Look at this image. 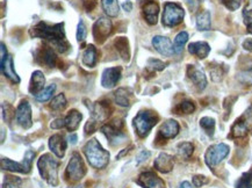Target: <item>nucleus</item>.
<instances>
[{
	"label": "nucleus",
	"instance_id": "nucleus-14",
	"mask_svg": "<svg viewBox=\"0 0 252 188\" xmlns=\"http://www.w3.org/2000/svg\"><path fill=\"white\" fill-rule=\"evenodd\" d=\"M17 122L20 124L24 129H29L33 126V120H31V107L27 100H22L17 108Z\"/></svg>",
	"mask_w": 252,
	"mask_h": 188
},
{
	"label": "nucleus",
	"instance_id": "nucleus-19",
	"mask_svg": "<svg viewBox=\"0 0 252 188\" xmlns=\"http://www.w3.org/2000/svg\"><path fill=\"white\" fill-rule=\"evenodd\" d=\"M187 76L200 91L205 90L206 86H207V79H206V76H205V73H203L202 70L197 69L196 66H194V65H188Z\"/></svg>",
	"mask_w": 252,
	"mask_h": 188
},
{
	"label": "nucleus",
	"instance_id": "nucleus-17",
	"mask_svg": "<svg viewBox=\"0 0 252 188\" xmlns=\"http://www.w3.org/2000/svg\"><path fill=\"white\" fill-rule=\"evenodd\" d=\"M137 184L143 188H165V183L154 172L148 171L140 174Z\"/></svg>",
	"mask_w": 252,
	"mask_h": 188
},
{
	"label": "nucleus",
	"instance_id": "nucleus-3",
	"mask_svg": "<svg viewBox=\"0 0 252 188\" xmlns=\"http://www.w3.org/2000/svg\"><path fill=\"white\" fill-rule=\"evenodd\" d=\"M58 161H56L49 154L41 156L39 161H37V167H39L41 177L54 187L58 185Z\"/></svg>",
	"mask_w": 252,
	"mask_h": 188
},
{
	"label": "nucleus",
	"instance_id": "nucleus-4",
	"mask_svg": "<svg viewBox=\"0 0 252 188\" xmlns=\"http://www.w3.org/2000/svg\"><path fill=\"white\" fill-rule=\"evenodd\" d=\"M111 113L112 108L110 106V103H106V101L95 103L91 107V117L88 119L87 123L85 126V133H94L99 128V126L110 117Z\"/></svg>",
	"mask_w": 252,
	"mask_h": 188
},
{
	"label": "nucleus",
	"instance_id": "nucleus-34",
	"mask_svg": "<svg viewBox=\"0 0 252 188\" xmlns=\"http://www.w3.org/2000/svg\"><path fill=\"white\" fill-rule=\"evenodd\" d=\"M56 90V85H49L48 87L44 88V90L39 93L37 95H35V99H36L37 101H40V103H46V101L49 100L50 98L53 97L54 92Z\"/></svg>",
	"mask_w": 252,
	"mask_h": 188
},
{
	"label": "nucleus",
	"instance_id": "nucleus-55",
	"mask_svg": "<svg viewBox=\"0 0 252 188\" xmlns=\"http://www.w3.org/2000/svg\"><path fill=\"white\" fill-rule=\"evenodd\" d=\"M199 1H203V0H199Z\"/></svg>",
	"mask_w": 252,
	"mask_h": 188
},
{
	"label": "nucleus",
	"instance_id": "nucleus-13",
	"mask_svg": "<svg viewBox=\"0 0 252 188\" xmlns=\"http://www.w3.org/2000/svg\"><path fill=\"white\" fill-rule=\"evenodd\" d=\"M112 30H113V25L111 20H108L107 18L98 19L93 25V37L95 42L103 44L108 39Z\"/></svg>",
	"mask_w": 252,
	"mask_h": 188
},
{
	"label": "nucleus",
	"instance_id": "nucleus-36",
	"mask_svg": "<svg viewBox=\"0 0 252 188\" xmlns=\"http://www.w3.org/2000/svg\"><path fill=\"white\" fill-rule=\"evenodd\" d=\"M200 126L209 136L214 135V129H215V121L212 117H202L200 120Z\"/></svg>",
	"mask_w": 252,
	"mask_h": 188
},
{
	"label": "nucleus",
	"instance_id": "nucleus-51",
	"mask_svg": "<svg viewBox=\"0 0 252 188\" xmlns=\"http://www.w3.org/2000/svg\"><path fill=\"white\" fill-rule=\"evenodd\" d=\"M69 139H70V143L75 145L76 143H77L78 137H77V135H76V134H71V135H70V137H69Z\"/></svg>",
	"mask_w": 252,
	"mask_h": 188
},
{
	"label": "nucleus",
	"instance_id": "nucleus-26",
	"mask_svg": "<svg viewBox=\"0 0 252 188\" xmlns=\"http://www.w3.org/2000/svg\"><path fill=\"white\" fill-rule=\"evenodd\" d=\"M82 119H83V115L79 113L78 110H76V109L70 110L68 113V115L64 117L65 128L68 129L69 132H75V130L78 129Z\"/></svg>",
	"mask_w": 252,
	"mask_h": 188
},
{
	"label": "nucleus",
	"instance_id": "nucleus-43",
	"mask_svg": "<svg viewBox=\"0 0 252 188\" xmlns=\"http://www.w3.org/2000/svg\"><path fill=\"white\" fill-rule=\"evenodd\" d=\"M243 19H244L245 26L248 28V31L250 34H252V9H248V8L244 9Z\"/></svg>",
	"mask_w": 252,
	"mask_h": 188
},
{
	"label": "nucleus",
	"instance_id": "nucleus-52",
	"mask_svg": "<svg viewBox=\"0 0 252 188\" xmlns=\"http://www.w3.org/2000/svg\"><path fill=\"white\" fill-rule=\"evenodd\" d=\"M179 188H193V187H192V185L188 183V181H184V183L180 185Z\"/></svg>",
	"mask_w": 252,
	"mask_h": 188
},
{
	"label": "nucleus",
	"instance_id": "nucleus-28",
	"mask_svg": "<svg viewBox=\"0 0 252 188\" xmlns=\"http://www.w3.org/2000/svg\"><path fill=\"white\" fill-rule=\"evenodd\" d=\"M133 93L130 92L128 88L121 87L119 90L115 91L114 93V99H115V103L121 107H128L130 105V101H132Z\"/></svg>",
	"mask_w": 252,
	"mask_h": 188
},
{
	"label": "nucleus",
	"instance_id": "nucleus-37",
	"mask_svg": "<svg viewBox=\"0 0 252 188\" xmlns=\"http://www.w3.org/2000/svg\"><path fill=\"white\" fill-rule=\"evenodd\" d=\"M196 110V106L192 101L185 100L183 103L178 105V107L175 108V111H178L177 114H191Z\"/></svg>",
	"mask_w": 252,
	"mask_h": 188
},
{
	"label": "nucleus",
	"instance_id": "nucleus-25",
	"mask_svg": "<svg viewBox=\"0 0 252 188\" xmlns=\"http://www.w3.org/2000/svg\"><path fill=\"white\" fill-rule=\"evenodd\" d=\"M188 52L192 54V55L196 56L197 58L203 59L210 53V47L206 42H193L188 46Z\"/></svg>",
	"mask_w": 252,
	"mask_h": 188
},
{
	"label": "nucleus",
	"instance_id": "nucleus-41",
	"mask_svg": "<svg viewBox=\"0 0 252 188\" xmlns=\"http://www.w3.org/2000/svg\"><path fill=\"white\" fill-rule=\"evenodd\" d=\"M86 36H87V29H86L84 21L81 20L77 27V41L79 43H84Z\"/></svg>",
	"mask_w": 252,
	"mask_h": 188
},
{
	"label": "nucleus",
	"instance_id": "nucleus-30",
	"mask_svg": "<svg viewBox=\"0 0 252 188\" xmlns=\"http://www.w3.org/2000/svg\"><path fill=\"white\" fill-rule=\"evenodd\" d=\"M101 5H103V8L108 17L115 18L117 14H119L120 6L119 1L117 0H101Z\"/></svg>",
	"mask_w": 252,
	"mask_h": 188
},
{
	"label": "nucleus",
	"instance_id": "nucleus-29",
	"mask_svg": "<svg viewBox=\"0 0 252 188\" xmlns=\"http://www.w3.org/2000/svg\"><path fill=\"white\" fill-rule=\"evenodd\" d=\"M114 47L119 53V55L122 57L124 60H129L130 58V52H129V42L126 37H117L114 41Z\"/></svg>",
	"mask_w": 252,
	"mask_h": 188
},
{
	"label": "nucleus",
	"instance_id": "nucleus-21",
	"mask_svg": "<svg viewBox=\"0 0 252 188\" xmlns=\"http://www.w3.org/2000/svg\"><path fill=\"white\" fill-rule=\"evenodd\" d=\"M49 148L54 152V154H55L56 157L63 158L65 155L68 144H66V141L64 139V137H63L62 135H59V134H56V135L50 137Z\"/></svg>",
	"mask_w": 252,
	"mask_h": 188
},
{
	"label": "nucleus",
	"instance_id": "nucleus-44",
	"mask_svg": "<svg viewBox=\"0 0 252 188\" xmlns=\"http://www.w3.org/2000/svg\"><path fill=\"white\" fill-rule=\"evenodd\" d=\"M243 0H221V2L225 6L229 11H236L241 7Z\"/></svg>",
	"mask_w": 252,
	"mask_h": 188
},
{
	"label": "nucleus",
	"instance_id": "nucleus-40",
	"mask_svg": "<svg viewBox=\"0 0 252 188\" xmlns=\"http://www.w3.org/2000/svg\"><path fill=\"white\" fill-rule=\"evenodd\" d=\"M146 69L150 70L151 72L156 71H162V70L165 69V64L162 62V60L156 59V58H150L146 63Z\"/></svg>",
	"mask_w": 252,
	"mask_h": 188
},
{
	"label": "nucleus",
	"instance_id": "nucleus-54",
	"mask_svg": "<svg viewBox=\"0 0 252 188\" xmlns=\"http://www.w3.org/2000/svg\"><path fill=\"white\" fill-rule=\"evenodd\" d=\"M70 188H82V187H79V186H78V187H70Z\"/></svg>",
	"mask_w": 252,
	"mask_h": 188
},
{
	"label": "nucleus",
	"instance_id": "nucleus-20",
	"mask_svg": "<svg viewBox=\"0 0 252 188\" xmlns=\"http://www.w3.org/2000/svg\"><path fill=\"white\" fill-rule=\"evenodd\" d=\"M152 46L157 52L163 56H172L174 54L173 46H172L171 41L168 37L164 36H155L152 39Z\"/></svg>",
	"mask_w": 252,
	"mask_h": 188
},
{
	"label": "nucleus",
	"instance_id": "nucleus-47",
	"mask_svg": "<svg viewBox=\"0 0 252 188\" xmlns=\"http://www.w3.org/2000/svg\"><path fill=\"white\" fill-rule=\"evenodd\" d=\"M150 157V152L149 151H142L141 154L139 155V157H137V164H140V162H142V161H146V159H148Z\"/></svg>",
	"mask_w": 252,
	"mask_h": 188
},
{
	"label": "nucleus",
	"instance_id": "nucleus-15",
	"mask_svg": "<svg viewBox=\"0 0 252 188\" xmlns=\"http://www.w3.org/2000/svg\"><path fill=\"white\" fill-rule=\"evenodd\" d=\"M121 76H122V69L120 66L105 69L103 72V77H101V85L105 88L115 87L121 79Z\"/></svg>",
	"mask_w": 252,
	"mask_h": 188
},
{
	"label": "nucleus",
	"instance_id": "nucleus-42",
	"mask_svg": "<svg viewBox=\"0 0 252 188\" xmlns=\"http://www.w3.org/2000/svg\"><path fill=\"white\" fill-rule=\"evenodd\" d=\"M237 79L242 84L244 85H252V70H247V71H242L238 73Z\"/></svg>",
	"mask_w": 252,
	"mask_h": 188
},
{
	"label": "nucleus",
	"instance_id": "nucleus-5",
	"mask_svg": "<svg viewBox=\"0 0 252 188\" xmlns=\"http://www.w3.org/2000/svg\"><path fill=\"white\" fill-rule=\"evenodd\" d=\"M159 116L156 111L141 110L134 119V127H135L137 135L141 138H145L151 132V129L157 124Z\"/></svg>",
	"mask_w": 252,
	"mask_h": 188
},
{
	"label": "nucleus",
	"instance_id": "nucleus-38",
	"mask_svg": "<svg viewBox=\"0 0 252 188\" xmlns=\"http://www.w3.org/2000/svg\"><path fill=\"white\" fill-rule=\"evenodd\" d=\"M178 151H179L181 157H184L185 159H188L191 156L193 155L194 146L192 143L184 142V143H181V144H179V146H178Z\"/></svg>",
	"mask_w": 252,
	"mask_h": 188
},
{
	"label": "nucleus",
	"instance_id": "nucleus-6",
	"mask_svg": "<svg viewBox=\"0 0 252 188\" xmlns=\"http://www.w3.org/2000/svg\"><path fill=\"white\" fill-rule=\"evenodd\" d=\"M86 174V166L82 156L78 152H73L65 171V179L68 183L75 184L82 180Z\"/></svg>",
	"mask_w": 252,
	"mask_h": 188
},
{
	"label": "nucleus",
	"instance_id": "nucleus-18",
	"mask_svg": "<svg viewBox=\"0 0 252 188\" xmlns=\"http://www.w3.org/2000/svg\"><path fill=\"white\" fill-rule=\"evenodd\" d=\"M179 123L174 120H168L167 122L162 124L161 129L158 133V139H163V141H167V139L174 138L175 136L179 133Z\"/></svg>",
	"mask_w": 252,
	"mask_h": 188
},
{
	"label": "nucleus",
	"instance_id": "nucleus-32",
	"mask_svg": "<svg viewBox=\"0 0 252 188\" xmlns=\"http://www.w3.org/2000/svg\"><path fill=\"white\" fill-rule=\"evenodd\" d=\"M187 41H188V34L186 31H180V33L175 36V40H174V44H173L174 54H180L183 52L185 44H186Z\"/></svg>",
	"mask_w": 252,
	"mask_h": 188
},
{
	"label": "nucleus",
	"instance_id": "nucleus-12",
	"mask_svg": "<svg viewBox=\"0 0 252 188\" xmlns=\"http://www.w3.org/2000/svg\"><path fill=\"white\" fill-rule=\"evenodd\" d=\"M35 59L41 65H46L47 68H55L58 63V58L53 47L43 44L42 47L35 53Z\"/></svg>",
	"mask_w": 252,
	"mask_h": 188
},
{
	"label": "nucleus",
	"instance_id": "nucleus-53",
	"mask_svg": "<svg viewBox=\"0 0 252 188\" xmlns=\"http://www.w3.org/2000/svg\"><path fill=\"white\" fill-rule=\"evenodd\" d=\"M130 149H133V146H130L129 149H126V151H122V152H121V154H120L119 156H117L116 158H121V157H122V156H124L126 154H128V152L130 151Z\"/></svg>",
	"mask_w": 252,
	"mask_h": 188
},
{
	"label": "nucleus",
	"instance_id": "nucleus-50",
	"mask_svg": "<svg viewBox=\"0 0 252 188\" xmlns=\"http://www.w3.org/2000/svg\"><path fill=\"white\" fill-rule=\"evenodd\" d=\"M243 47H244L247 50H250V52H252V40H251V39L245 40L244 43H243Z\"/></svg>",
	"mask_w": 252,
	"mask_h": 188
},
{
	"label": "nucleus",
	"instance_id": "nucleus-23",
	"mask_svg": "<svg viewBox=\"0 0 252 188\" xmlns=\"http://www.w3.org/2000/svg\"><path fill=\"white\" fill-rule=\"evenodd\" d=\"M173 166H174L173 157L168 154H164V152H162L154 162V167L157 171L162 172V173H168V172L173 170Z\"/></svg>",
	"mask_w": 252,
	"mask_h": 188
},
{
	"label": "nucleus",
	"instance_id": "nucleus-7",
	"mask_svg": "<svg viewBox=\"0 0 252 188\" xmlns=\"http://www.w3.org/2000/svg\"><path fill=\"white\" fill-rule=\"evenodd\" d=\"M185 11L180 5L175 2H167L164 5V12H163V25L167 27H175L180 25L184 20Z\"/></svg>",
	"mask_w": 252,
	"mask_h": 188
},
{
	"label": "nucleus",
	"instance_id": "nucleus-22",
	"mask_svg": "<svg viewBox=\"0 0 252 188\" xmlns=\"http://www.w3.org/2000/svg\"><path fill=\"white\" fill-rule=\"evenodd\" d=\"M0 69H1L2 75H4L7 79H9L12 82H14V84H19V82H20V78H19L18 73L15 72L14 70L13 57L11 55L6 57L4 62L0 63Z\"/></svg>",
	"mask_w": 252,
	"mask_h": 188
},
{
	"label": "nucleus",
	"instance_id": "nucleus-11",
	"mask_svg": "<svg viewBox=\"0 0 252 188\" xmlns=\"http://www.w3.org/2000/svg\"><path fill=\"white\" fill-rule=\"evenodd\" d=\"M229 146L224 143H220V144L212 145L207 150L205 155V161L209 167H214L220 164L223 159H224L229 154Z\"/></svg>",
	"mask_w": 252,
	"mask_h": 188
},
{
	"label": "nucleus",
	"instance_id": "nucleus-9",
	"mask_svg": "<svg viewBox=\"0 0 252 188\" xmlns=\"http://www.w3.org/2000/svg\"><path fill=\"white\" fill-rule=\"evenodd\" d=\"M35 157V152L31 151V150H28L25 155V158L22 162H17L11 161L8 158H2L1 159V168L6 171L11 172H20V173H29L31 170V162H33V159Z\"/></svg>",
	"mask_w": 252,
	"mask_h": 188
},
{
	"label": "nucleus",
	"instance_id": "nucleus-8",
	"mask_svg": "<svg viewBox=\"0 0 252 188\" xmlns=\"http://www.w3.org/2000/svg\"><path fill=\"white\" fill-rule=\"evenodd\" d=\"M101 132L106 135L112 145L121 144L127 138L126 134L123 133V121L119 119L111 121L110 123L101 127Z\"/></svg>",
	"mask_w": 252,
	"mask_h": 188
},
{
	"label": "nucleus",
	"instance_id": "nucleus-33",
	"mask_svg": "<svg viewBox=\"0 0 252 188\" xmlns=\"http://www.w3.org/2000/svg\"><path fill=\"white\" fill-rule=\"evenodd\" d=\"M66 105H68V103H66L64 94L60 93L53 99L52 103H50V108H52L54 111H62L65 109Z\"/></svg>",
	"mask_w": 252,
	"mask_h": 188
},
{
	"label": "nucleus",
	"instance_id": "nucleus-35",
	"mask_svg": "<svg viewBox=\"0 0 252 188\" xmlns=\"http://www.w3.org/2000/svg\"><path fill=\"white\" fill-rule=\"evenodd\" d=\"M236 188H252V170L242 174L236 183Z\"/></svg>",
	"mask_w": 252,
	"mask_h": 188
},
{
	"label": "nucleus",
	"instance_id": "nucleus-27",
	"mask_svg": "<svg viewBox=\"0 0 252 188\" xmlns=\"http://www.w3.org/2000/svg\"><path fill=\"white\" fill-rule=\"evenodd\" d=\"M83 64L88 68H94L98 62V52L93 44H90L83 54Z\"/></svg>",
	"mask_w": 252,
	"mask_h": 188
},
{
	"label": "nucleus",
	"instance_id": "nucleus-46",
	"mask_svg": "<svg viewBox=\"0 0 252 188\" xmlns=\"http://www.w3.org/2000/svg\"><path fill=\"white\" fill-rule=\"evenodd\" d=\"M50 127H52L53 129L65 128V121L64 119H57L56 121H54V122L50 124Z\"/></svg>",
	"mask_w": 252,
	"mask_h": 188
},
{
	"label": "nucleus",
	"instance_id": "nucleus-48",
	"mask_svg": "<svg viewBox=\"0 0 252 188\" xmlns=\"http://www.w3.org/2000/svg\"><path fill=\"white\" fill-rule=\"evenodd\" d=\"M122 7H123V9L126 12H130L133 9V4H132V1H130V0H127L126 2H124V4L122 5Z\"/></svg>",
	"mask_w": 252,
	"mask_h": 188
},
{
	"label": "nucleus",
	"instance_id": "nucleus-31",
	"mask_svg": "<svg viewBox=\"0 0 252 188\" xmlns=\"http://www.w3.org/2000/svg\"><path fill=\"white\" fill-rule=\"evenodd\" d=\"M210 25V13L208 11H203L201 13L197 14L196 17V27L199 30H209Z\"/></svg>",
	"mask_w": 252,
	"mask_h": 188
},
{
	"label": "nucleus",
	"instance_id": "nucleus-39",
	"mask_svg": "<svg viewBox=\"0 0 252 188\" xmlns=\"http://www.w3.org/2000/svg\"><path fill=\"white\" fill-rule=\"evenodd\" d=\"M22 180L14 175H6L2 188H21Z\"/></svg>",
	"mask_w": 252,
	"mask_h": 188
},
{
	"label": "nucleus",
	"instance_id": "nucleus-1",
	"mask_svg": "<svg viewBox=\"0 0 252 188\" xmlns=\"http://www.w3.org/2000/svg\"><path fill=\"white\" fill-rule=\"evenodd\" d=\"M29 35L34 39H43L53 44L59 53L65 54L71 49V44L66 40L64 31V24L49 25L44 21H40L29 29Z\"/></svg>",
	"mask_w": 252,
	"mask_h": 188
},
{
	"label": "nucleus",
	"instance_id": "nucleus-45",
	"mask_svg": "<svg viewBox=\"0 0 252 188\" xmlns=\"http://www.w3.org/2000/svg\"><path fill=\"white\" fill-rule=\"evenodd\" d=\"M207 183H208V179L203 177V175H196V177H193V184L196 187H201Z\"/></svg>",
	"mask_w": 252,
	"mask_h": 188
},
{
	"label": "nucleus",
	"instance_id": "nucleus-49",
	"mask_svg": "<svg viewBox=\"0 0 252 188\" xmlns=\"http://www.w3.org/2000/svg\"><path fill=\"white\" fill-rule=\"evenodd\" d=\"M7 56H8V55H7V50H6L5 44L1 43V62H0V63L4 62L5 58H6V57H7Z\"/></svg>",
	"mask_w": 252,
	"mask_h": 188
},
{
	"label": "nucleus",
	"instance_id": "nucleus-10",
	"mask_svg": "<svg viewBox=\"0 0 252 188\" xmlns=\"http://www.w3.org/2000/svg\"><path fill=\"white\" fill-rule=\"evenodd\" d=\"M252 126V105L249 109L242 115L239 119L236 121L234 126L231 128L230 137L232 138H242L248 135L249 129Z\"/></svg>",
	"mask_w": 252,
	"mask_h": 188
},
{
	"label": "nucleus",
	"instance_id": "nucleus-2",
	"mask_svg": "<svg viewBox=\"0 0 252 188\" xmlns=\"http://www.w3.org/2000/svg\"><path fill=\"white\" fill-rule=\"evenodd\" d=\"M83 152L92 167L103 170L110 161V152L106 151L95 138L88 141L83 148Z\"/></svg>",
	"mask_w": 252,
	"mask_h": 188
},
{
	"label": "nucleus",
	"instance_id": "nucleus-16",
	"mask_svg": "<svg viewBox=\"0 0 252 188\" xmlns=\"http://www.w3.org/2000/svg\"><path fill=\"white\" fill-rule=\"evenodd\" d=\"M142 13L144 20L148 22L150 26H154L157 24L159 14V5L156 0H145L142 6Z\"/></svg>",
	"mask_w": 252,
	"mask_h": 188
},
{
	"label": "nucleus",
	"instance_id": "nucleus-24",
	"mask_svg": "<svg viewBox=\"0 0 252 188\" xmlns=\"http://www.w3.org/2000/svg\"><path fill=\"white\" fill-rule=\"evenodd\" d=\"M44 84H46V78L43 72L34 71L29 82V92L33 95H37L44 90Z\"/></svg>",
	"mask_w": 252,
	"mask_h": 188
}]
</instances>
